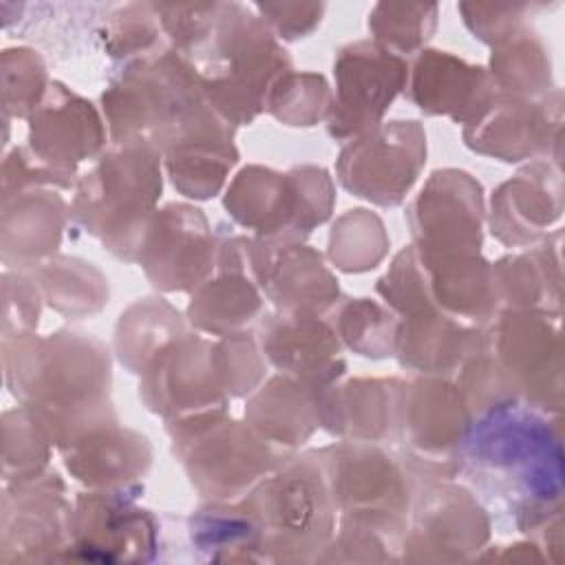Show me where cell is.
Listing matches in <instances>:
<instances>
[{
	"instance_id": "obj_12",
	"label": "cell",
	"mask_w": 565,
	"mask_h": 565,
	"mask_svg": "<svg viewBox=\"0 0 565 565\" xmlns=\"http://www.w3.org/2000/svg\"><path fill=\"white\" fill-rule=\"evenodd\" d=\"M426 154V130L417 119L382 121L340 148L335 179L355 199L397 207L417 183Z\"/></svg>"
},
{
	"instance_id": "obj_3",
	"label": "cell",
	"mask_w": 565,
	"mask_h": 565,
	"mask_svg": "<svg viewBox=\"0 0 565 565\" xmlns=\"http://www.w3.org/2000/svg\"><path fill=\"white\" fill-rule=\"evenodd\" d=\"M161 194V150L148 137L110 141L73 188L71 227L97 238L117 260L137 263Z\"/></svg>"
},
{
	"instance_id": "obj_10",
	"label": "cell",
	"mask_w": 565,
	"mask_h": 565,
	"mask_svg": "<svg viewBox=\"0 0 565 565\" xmlns=\"http://www.w3.org/2000/svg\"><path fill=\"white\" fill-rule=\"evenodd\" d=\"M472 424L452 377L413 375L399 388L393 450L415 479H455Z\"/></svg>"
},
{
	"instance_id": "obj_24",
	"label": "cell",
	"mask_w": 565,
	"mask_h": 565,
	"mask_svg": "<svg viewBox=\"0 0 565 565\" xmlns=\"http://www.w3.org/2000/svg\"><path fill=\"white\" fill-rule=\"evenodd\" d=\"M260 351L276 373L327 391L347 373L344 349L327 316L269 309L254 324Z\"/></svg>"
},
{
	"instance_id": "obj_2",
	"label": "cell",
	"mask_w": 565,
	"mask_h": 565,
	"mask_svg": "<svg viewBox=\"0 0 565 565\" xmlns=\"http://www.w3.org/2000/svg\"><path fill=\"white\" fill-rule=\"evenodd\" d=\"M563 419L516 404L475 419L459 475L486 508L530 536L565 510Z\"/></svg>"
},
{
	"instance_id": "obj_33",
	"label": "cell",
	"mask_w": 565,
	"mask_h": 565,
	"mask_svg": "<svg viewBox=\"0 0 565 565\" xmlns=\"http://www.w3.org/2000/svg\"><path fill=\"white\" fill-rule=\"evenodd\" d=\"M479 338V327L461 324L437 309H428L399 318L393 358L413 375L455 377Z\"/></svg>"
},
{
	"instance_id": "obj_34",
	"label": "cell",
	"mask_w": 565,
	"mask_h": 565,
	"mask_svg": "<svg viewBox=\"0 0 565 565\" xmlns=\"http://www.w3.org/2000/svg\"><path fill=\"white\" fill-rule=\"evenodd\" d=\"M419 256L426 269L428 296L444 316L479 329L488 327L494 320L499 309L492 289L490 260L486 256Z\"/></svg>"
},
{
	"instance_id": "obj_39",
	"label": "cell",
	"mask_w": 565,
	"mask_h": 565,
	"mask_svg": "<svg viewBox=\"0 0 565 565\" xmlns=\"http://www.w3.org/2000/svg\"><path fill=\"white\" fill-rule=\"evenodd\" d=\"M344 351L366 360H386L395 355L399 316L373 298H353L342 294L327 313Z\"/></svg>"
},
{
	"instance_id": "obj_53",
	"label": "cell",
	"mask_w": 565,
	"mask_h": 565,
	"mask_svg": "<svg viewBox=\"0 0 565 565\" xmlns=\"http://www.w3.org/2000/svg\"><path fill=\"white\" fill-rule=\"evenodd\" d=\"M33 188L73 190V185L66 179H62L55 170L38 161L26 146H15L11 150H4L0 199L24 192V190H33Z\"/></svg>"
},
{
	"instance_id": "obj_14",
	"label": "cell",
	"mask_w": 565,
	"mask_h": 565,
	"mask_svg": "<svg viewBox=\"0 0 565 565\" xmlns=\"http://www.w3.org/2000/svg\"><path fill=\"white\" fill-rule=\"evenodd\" d=\"M135 490H82L73 499L68 561L152 563L159 558L161 521L141 508Z\"/></svg>"
},
{
	"instance_id": "obj_4",
	"label": "cell",
	"mask_w": 565,
	"mask_h": 565,
	"mask_svg": "<svg viewBox=\"0 0 565 565\" xmlns=\"http://www.w3.org/2000/svg\"><path fill=\"white\" fill-rule=\"evenodd\" d=\"M238 501L258 525L265 563H320L338 512L313 448L289 452Z\"/></svg>"
},
{
	"instance_id": "obj_19",
	"label": "cell",
	"mask_w": 565,
	"mask_h": 565,
	"mask_svg": "<svg viewBox=\"0 0 565 565\" xmlns=\"http://www.w3.org/2000/svg\"><path fill=\"white\" fill-rule=\"evenodd\" d=\"M415 249L424 256L481 254L486 196L483 185L466 170H435L406 207Z\"/></svg>"
},
{
	"instance_id": "obj_21",
	"label": "cell",
	"mask_w": 565,
	"mask_h": 565,
	"mask_svg": "<svg viewBox=\"0 0 565 565\" xmlns=\"http://www.w3.org/2000/svg\"><path fill=\"white\" fill-rule=\"evenodd\" d=\"M110 143L102 110L60 79H51L42 104L26 119V148L73 188L79 166L95 161Z\"/></svg>"
},
{
	"instance_id": "obj_38",
	"label": "cell",
	"mask_w": 565,
	"mask_h": 565,
	"mask_svg": "<svg viewBox=\"0 0 565 565\" xmlns=\"http://www.w3.org/2000/svg\"><path fill=\"white\" fill-rule=\"evenodd\" d=\"M486 68L497 93L541 99L556 88L550 49L532 24L492 46Z\"/></svg>"
},
{
	"instance_id": "obj_15",
	"label": "cell",
	"mask_w": 565,
	"mask_h": 565,
	"mask_svg": "<svg viewBox=\"0 0 565 565\" xmlns=\"http://www.w3.org/2000/svg\"><path fill=\"white\" fill-rule=\"evenodd\" d=\"M335 88L327 115V132L351 141L384 121L393 102L404 93L408 60L364 38L338 49L333 57Z\"/></svg>"
},
{
	"instance_id": "obj_6",
	"label": "cell",
	"mask_w": 565,
	"mask_h": 565,
	"mask_svg": "<svg viewBox=\"0 0 565 565\" xmlns=\"http://www.w3.org/2000/svg\"><path fill=\"white\" fill-rule=\"evenodd\" d=\"M163 428L172 457L203 501L243 499L289 455L227 411L168 422Z\"/></svg>"
},
{
	"instance_id": "obj_52",
	"label": "cell",
	"mask_w": 565,
	"mask_h": 565,
	"mask_svg": "<svg viewBox=\"0 0 565 565\" xmlns=\"http://www.w3.org/2000/svg\"><path fill=\"white\" fill-rule=\"evenodd\" d=\"M252 9L280 42L309 38L322 22L324 2H256Z\"/></svg>"
},
{
	"instance_id": "obj_46",
	"label": "cell",
	"mask_w": 565,
	"mask_h": 565,
	"mask_svg": "<svg viewBox=\"0 0 565 565\" xmlns=\"http://www.w3.org/2000/svg\"><path fill=\"white\" fill-rule=\"evenodd\" d=\"M51 77L44 55L33 46H7L0 53L2 117L29 119L42 104Z\"/></svg>"
},
{
	"instance_id": "obj_1",
	"label": "cell",
	"mask_w": 565,
	"mask_h": 565,
	"mask_svg": "<svg viewBox=\"0 0 565 565\" xmlns=\"http://www.w3.org/2000/svg\"><path fill=\"white\" fill-rule=\"evenodd\" d=\"M2 377L11 397L42 426L60 452L119 422L113 388V351L82 329L2 340Z\"/></svg>"
},
{
	"instance_id": "obj_43",
	"label": "cell",
	"mask_w": 565,
	"mask_h": 565,
	"mask_svg": "<svg viewBox=\"0 0 565 565\" xmlns=\"http://www.w3.org/2000/svg\"><path fill=\"white\" fill-rule=\"evenodd\" d=\"M333 88L327 77L316 71H287L276 79L265 113L289 128H313L327 121Z\"/></svg>"
},
{
	"instance_id": "obj_11",
	"label": "cell",
	"mask_w": 565,
	"mask_h": 565,
	"mask_svg": "<svg viewBox=\"0 0 565 565\" xmlns=\"http://www.w3.org/2000/svg\"><path fill=\"white\" fill-rule=\"evenodd\" d=\"M490 536V512L468 486L455 479H417L399 541V563H470Z\"/></svg>"
},
{
	"instance_id": "obj_44",
	"label": "cell",
	"mask_w": 565,
	"mask_h": 565,
	"mask_svg": "<svg viewBox=\"0 0 565 565\" xmlns=\"http://www.w3.org/2000/svg\"><path fill=\"white\" fill-rule=\"evenodd\" d=\"M2 481L18 483L44 475L51 468L53 444L24 408H7L2 413Z\"/></svg>"
},
{
	"instance_id": "obj_37",
	"label": "cell",
	"mask_w": 565,
	"mask_h": 565,
	"mask_svg": "<svg viewBox=\"0 0 565 565\" xmlns=\"http://www.w3.org/2000/svg\"><path fill=\"white\" fill-rule=\"evenodd\" d=\"M29 271L42 291L44 305L64 320L93 318L108 305V276L90 260L57 252Z\"/></svg>"
},
{
	"instance_id": "obj_35",
	"label": "cell",
	"mask_w": 565,
	"mask_h": 565,
	"mask_svg": "<svg viewBox=\"0 0 565 565\" xmlns=\"http://www.w3.org/2000/svg\"><path fill=\"white\" fill-rule=\"evenodd\" d=\"M188 543L205 563H265L256 521L241 501H203L185 519Z\"/></svg>"
},
{
	"instance_id": "obj_22",
	"label": "cell",
	"mask_w": 565,
	"mask_h": 565,
	"mask_svg": "<svg viewBox=\"0 0 565 565\" xmlns=\"http://www.w3.org/2000/svg\"><path fill=\"white\" fill-rule=\"evenodd\" d=\"M236 130L234 124L205 102L159 141L163 172L181 196L210 201L221 194L241 159L234 143Z\"/></svg>"
},
{
	"instance_id": "obj_13",
	"label": "cell",
	"mask_w": 565,
	"mask_h": 565,
	"mask_svg": "<svg viewBox=\"0 0 565 565\" xmlns=\"http://www.w3.org/2000/svg\"><path fill=\"white\" fill-rule=\"evenodd\" d=\"M483 340L519 388L521 404L545 415H563L561 316L543 311H499L483 327Z\"/></svg>"
},
{
	"instance_id": "obj_31",
	"label": "cell",
	"mask_w": 565,
	"mask_h": 565,
	"mask_svg": "<svg viewBox=\"0 0 565 565\" xmlns=\"http://www.w3.org/2000/svg\"><path fill=\"white\" fill-rule=\"evenodd\" d=\"M563 232L490 263L492 289L499 311H543L563 316Z\"/></svg>"
},
{
	"instance_id": "obj_27",
	"label": "cell",
	"mask_w": 565,
	"mask_h": 565,
	"mask_svg": "<svg viewBox=\"0 0 565 565\" xmlns=\"http://www.w3.org/2000/svg\"><path fill=\"white\" fill-rule=\"evenodd\" d=\"M494 93L486 66L426 46L408 60V79L402 95L428 117H448L466 126L488 106Z\"/></svg>"
},
{
	"instance_id": "obj_26",
	"label": "cell",
	"mask_w": 565,
	"mask_h": 565,
	"mask_svg": "<svg viewBox=\"0 0 565 565\" xmlns=\"http://www.w3.org/2000/svg\"><path fill=\"white\" fill-rule=\"evenodd\" d=\"M218 252L214 274L188 300L185 320L203 335H232L249 331L267 311V302L247 271L249 234L216 232Z\"/></svg>"
},
{
	"instance_id": "obj_47",
	"label": "cell",
	"mask_w": 565,
	"mask_h": 565,
	"mask_svg": "<svg viewBox=\"0 0 565 565\" xmlns=\"http://www.w3.org/2000/svg\"><path fill=\"white\" fill-rule=\"evenodd\" d=\"M225 2H154L170 49L201 66L221 24Z\"/></svg>"
},
{
	"instance_id": "obj_20",
	"label": "cell",
	"mask_w": 565,
	"mask_h": 565,
	"mask_svg": "<svg viewBox=\"0 0 565 565\" xmlns=\"http://www.w3.org/2000/svg\"><path fill=\"white\" fill-rule=\"evenodd\" d=\"M141 404L168 422H181L230 408L214 360L212 338L188 329L170 340L143 369L137 386Z\"/></svg>"
},
{
	"instance_id": "obj_48",
	"label": "cell",
	"mask_w": 565,
	"mask_h": 565,
	"mask_svg": "<svg viewBox=\"0 0 565 565\" xmlns=\"http://www.w3.org/2000/svg\"><path fill=\"white\" fill-rule=\"evenodd\" d=\"M212 360L218 384L230 399L249 397L267 380V360L254 329L212 340Z\"/></svg>"
},
{
	"instance_id": "obj_8",
	"label": "cell",
	"mask_w": 565,
	"mask_h": 565,
	"mask_svg": "<svg viewBox=\"0 0 565 565\" xmlns=\"http://www.w3.org/2000/svg\"><path fill=\"white\" fill-rule=\"evenodd\" d=\"M203 102L199 66L170 46L117 66L99 97L110 141L148 137L154 146Z\"/></svg>"
},
{
	"instance_id": "obj_7",
	"label": "cell",
	"mask_w": 565,
	"mask_h": 565,
	"mask_svg": "<svg viewBox=\"0 0 565 565\" xmlns=\"http://www.w3.org/2000/svg\"><path fill=\"white\" fill-rule=\"evenodd\" d=\"M335 183L327 168L302 163L280 172L269 166H243L225 188L227 216L260 241H307L335 207Z\"/></svg>"
},
{
	"instance_id": "obj_16",
	"label": "cell",
	"mask_w": 565,
	"mask_h": 565,
	"mask_svg": "<svg viewBox=\"0 0 565 565\" xmlns=\"http://www.w3.org/2000/svg\"><path fill=\"white\" fill-rule=\"evenodd\" d=\"M73 501L57 470L4 483L0 497V563L68 561Z\"/></svg>"
},
{
	"instance_id": "obj_50",
	"label": "cell",
	"mask_w": 565,
	"mask_h": 565,
	"mask_svg": "<svg viewBox=\"0 0 565 565\" xmlns=\"http://www.w3.org/2000/svg\"><path fill=\"white\" fill-rule=\"evenodd\" d=\"M2 340L38 333L44 298L31 276L22 269H2Z\"/></svg>"
},
{
	"instance_id": "obj_17",
	"label": "cell",
	"mask_w": 565,
	"mask_h": 565,
	"mask_svg": "<svg viewBox=\"0 0 565 565\" xmlns=\"http://www.w3.org/2000/svg\"><path fill=\"white\" fill-rule=\"evenodd\" d=\"M468 150L501 163H530L563 157V90L541 99L494 93L488 106L461 130Z\"/></svg>"
},
{
	"instance_id": "obj_36",
	"label": "cell",
	"mask_w": 565,
	"mask_h": 565,
	"mask_svg": "<svg viewBox=\"0 0 565 565\" xmlns=\"http://www.w3.org/2000/svg\"><path fill=\"white\" fill-rule=\"evenodd\" d=\"M190 324L161 294L132 300L117 318L113 331V355L132 375H141L148 362Z\"/></svg>"
},
{
	"instance_id": "obj_45",
	"label": "cell",
	"mask_w": 565,
	"mask_h": 565,
	"mask_svg": "<svg viewBox=\"0 0 565 565\" xmlns=\"http://www.w3.org/2000/svg\"><path fill=\"white\" fill-rule=\"evenodd\" d=\"M472 411L475 419L488 413H497L510 406L521 404V395L512 377L505 373V369L499 364V360L492 355L483 340V329L479 344L472 349V353L463 360L459 371L452 377Z\"/></svg>"
},
{
	"instance_id": "obj_51",
	"label": "cell",
	"mask_w": 565,
	"mask_h": 565,
	"mask_svg": "<svg viewBox=\"0 0 565 565\" xmlns=\"http://www.w3.org/2000/svg\"><path fill=\"white\" fill-rule=\"evenodd\" d=\"M545 9V4L534 2H459L457 11L463 26L475 40L488 44L490 49L530 24L534 11Z\"/></svg>"
},
{
	"instance_id": "obj_54",
	"label": "cell",
	"mask_w": 565,
	"mask_h": 565,
	"mask_svg": "<svg viewBox=\"0 0 565 565\" xmlns=\"http://www.w3.org/2000/svg\"><path fill=\"white\" fill-rule=\"evenodd\" d=\"M477 561H503V563H545L543 552L539 550V545L534 541H519L512 545H494V547H483L481 554L477 556Z\"/></svg>"
},
{
	"instance_id": "obj_41",
	"label": "cell",
	"mask_w": 565,
	"mask_h": 565,
	"mask_svg": "<svg viewBox=\"0 0 565 565\" xmlns=\"http://www.w3.org/2000/svg\"><path fill=\"white\" fill-rule=\"evenodd\" d=\"M102 46L119 66L168 49L154 2H128L108 11L99 24Z\"/></svg>"
},
{
	"instance_id": "obj_40",
	"label": "cell",
	"mask_w": 565,
	"mask_h": 565,
	"mask_svg": "<svg viewBox=\"0 0 565 565\" xmlns=\"http://www.w3.org/2000/svg\"><path fill=\"white\" fill-rule=\"evenodd\" d=\"M391 238L382 216L366 207H351L335 216L327 238V260L344 274H364L382 265Z\"/></svg>"
},
{
	"instance_id": "obj_9",
	"label": "cell",
	"mask_w": 565,
	"mask_h": 565,
	"mask_svg": "<svg viewBox=\"0 0 565 565\" xmlns=\"http://www.w3.org/2000/svg\"><path fill=\"white\" fill-rule=\"evenodd\" d=\"M338 519L366 523L402 539L415 483L404 461L386 444L344 441L313 448Z\"/></svg>"
},
{
	"instance_id": "obj_18",
	"label": "cell",
	"mask_w": 565,
	"mask_h": 565,
	"mask_svg": "<svg viewBox=\"0 0 565 565\" xmlns=\"http://www.w3.org/2000/svg\"><path fill=\"white\" fill-rule=\"evenodd\" d=\"M218 234L205 212L172 201L152 214L137 254L146 280L161 294H192L216 269Z\"/></svg>"
},
{
	"instance_id": "obj_30",
	"label": "cell",
	"mask_w": 565,
	"mask_h": 565,
	"mask_svg": "<svg viewBox=\"0 0 565 565\" xmlns=\"http://www.w3.org/2000/svg\"><path fill=\"white\" fill-rule=\"evenodd\" d=\"M402 377H351L322 393L320 428L344 441L393 444Z\"/></svg>"
},
{
	"instance_id": "obj_29",
	"label": "cell",
	"mask_w": 565,
	"mask_h": 565,
	"mask_svg": "<svg viewBox=\"0 0 565 565\" xmlns=\"http://www.w3.org/2000/svg\"><path fill=\"white\" fill-rule=\"evenodd\" d=\"M60 457L84 490H135L146 488L154 450L143 433L115 422L60 450Z\"/></svg>"
},
{
	"instance_id": "obj_28",
	"label": "cell",
	"mask_w": 565,
	"mask_h": 565,
	"mask_svg": "<svg viewBox=\"0 0 565 565\" xmlns=\"http://www.w3.org/2000/svg\"><path fill=\"white\" fill-rule=\"evenodd\" d=\"M71 225L66 199L53 188H33L0 199V260L29 271L60 252Z\"/></svg>"
},
{
	"instance_id": "obj_42",
	"label": "cell",
	"mask_w": 565,
	"mask_h": 565,
	"mask_svg": "<svg viewBox=\"0 0 565 565\" xmlns=\"http://www.w3.org/2000/svg\"><path fill=\"white\" fill-rule=\"evenodd\" d=\"M371 40L391 53L411 60L437 31L439 7L415 2H377L369 11Z\"/></svg>"
},
{
	"instance_id": "obj_5",
	"label": "cell",
	"mask_w": 565,
	"mask_h": 565,
	"mask_svg": "<svg viewBox=\"0 0 565 565\" xmlns=\"http://www.w3.org/2000/svg\"><path fill=\"white\" fill-rule=\"evenodd\" d=\"M291 68L289 51L249 4H223L218 31L199 71L207 102L230 124H254L276 79Z\"/></svg>"
},
{
	"instance_id": "obj_23",
	"label": "cell",
	"mask_w": 565,
	"mask_h": 565,
	"mask_svg": "<svg viewBox=\"0 0 565 565\" xmlns=\"http://www.w3.org/2000/svg\"><path fill=\"white\" fill-rule=\"evenodd\" d=\"M247 271L276 311L327 316L342 296L324 256L305 241L249 236Z\"/></svg>"
},
{
	"instance_id": "obj_49",
	"label": "cell",
	"mask_w": 565,
	"mask_h": 565,
	"mask_svg": "<svg viewBox=\"0 0 565 565\" xmlns=\"http://www.w3.org/2000/svg\"><path fill=\"white\" fill-rule=\"evenodd\" d=\"M399 541L380 527L338 519L320 563H399Z\"/></svg>"
},
{
	"instance_id": "obj_32",
	"label": "cell",
	"mask_w": 565,
	"mask_h": 565,
	"mask_svg": "<svg viewBox=\"0 0 565 565\" xmlns=\"http://www.w3.org/2000/svg\"><path fill=\"white\" fill-rule=\"evenodd\" d=\"M322 393L305 382L274 373L247 397L245 422L278 450H302L320 428Z\"/></svg>"
},
{
	"instance_id": "obj_25",
	"label": "cell",
	"mask_w": 565,
	"mask_h": 565,
	"mask_svg": "<svg viewBox=\"0 0 565 565\" xmlns=\"http://www.w3.org/2000/svg\"><path fill=\"white\" fill-rule=\"evenodd\" d=\"M563 218V170L558 161L525 163L499 183L486 210V223L503 247L527 249L552 234Z\"/></svg>"
}]
</instances>
